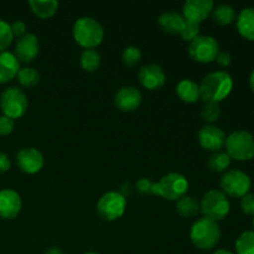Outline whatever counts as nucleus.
Listing matches in <instances>:
<instances>
[{
  "instance_id": "nucleus-1",
  "label": "nucleus",
  "mask_w": 254,
  "mask_h": 254,
  "mask_svg": "<svg viewBox=\"0 0 254 254\" xmlns=\"http://www.w3.org/2000/svg\"><path fill=\"white\" fill-rule=\"evenodd\" d=\"M200 87V98L203 102L220 103L232 92L233 79L227 72L216 71L203 77Z\"/></svg>"
},
{
  "instance_id": "nucleus-2",
  "label": "nucleus",
  "mask_w": 254,
  "mask_h": 254,
  "mask_svg": "<svg viewBox=\"0 0 254 254\" xmlns=\"http://www.w3.org/2000/svg\"><path fill=\"white\" fill-rule=\"evenodd\" d=\"M73 39L84 50L96 49L104 39V30L102 25L93 17H79L72 29Z\"/></svg>"
},
{
  "instance_id": "nucleus-3",
  "label": "nucleus",
  "mask_w": 254,
  "mask_h": 254,
  "mask_svg": "<svg viewBox=\"0 0 254 254\" xmlns=\"http://www.w3.org/2000/svg\"><path fill=\"white\" fill-rule=\"evenodd\" d=\"M221 238L220 226L208 218H200L191 226L190 240L195 247L202 251H210L217 246Z\"/></svg>"
},
{
  "instance_id": "nucleus-4",
  "label": "nucleus",
  "mask_w": 254,
  "mask_h": 254,
  "mask_svg": "<svg viewBox=\"0 0 254 254\" xmlns=\"http://www.w3.org/2000/svg\"><path fill=\"white\" fill-rule=\"evenodd\" d=\"M189 190V181L179 173H170L163 176L158 183H154L153 195L169 201H178L186 195Z\"/></svg>"
},
{
  "instance_id": "nucleus-5",
  "label": "nucleus",
  "mask_w": 254,
  "mask_h": 254,
  "mask_svg": "<svg viewBox=\"0 0 254 254\" xmlns=\"http://www.w3.org/2000/svg\"><path fill=\"white\" fill-rule=\"evenodd\" d=\"M226 153L231 159L247 161L254 158V136L247 130H236L226 138Z\"/></svg>"
},
{
  "instance_id": "nucleus-6",
  "label": "nucleus",
  "mask_w": 254,
  "mask_h": 254,
  "mask_svg": "<svg viewBox=\"0 0 254 254\" xmlns=\"http://www.w3.org/2000/svg\"><path fill=\"white\" fill-rule=\"evenodd\" d=\"M200 212L205 218L218 222L230 212V201L222 191L210 190L201 200Z\"/></svg>"
},
{
  "instance_id": "nucleus-7",
  "label": "nucleus",
  "mask_w": 254,
  "mask_h": 254,
  "mask_svg": "<svg viewBox=\"0 0 254 254\" xmlns=\"http://www.w3.org/2000/svg\"><path fill=\"white\" fill-rule=\"evenodd\" d=\"M29 102L24 92L17 87H9L0 96V108L4 116L11 119L21 118L27 111Z\"/></svg>"
},
{
  "instance_id": "nucleus-8",
  "label": "nucleus",
  "mask_w": 254,
  "mask_h": 254,
  "mask_svg": "<svg viewBox=\"0 0 254 254\" xmlns=\"http://www.w3.org/2000/svg\"><path fill=\"white\" fill-rule=\"evenodd\" d=\"M127 201L121 192L109 191L106 192L97 202V213L104 221H116L124 215Z\"/></svg>"
},
{
  "instance_id": "nucleus-9",
  "label": "nucleus",
  "mask_w": 254,
  "mask_h": 254,
  "mask_svg": "<svg viewBox=\"0 0 254 254\" xmlns=\"http://www.w3.org/2000/svg\"><path fill=\"white\" fill-rule=\"evenodd\" d=\"M220 52L217 40L208 35H200L189 45V55L191 59L200 64L213 62Z\"/></svg>"
},
{
  "instance_id": "nucleus-10",
  "label": "nucleus",
  "mask_w": 254,
  "mask_h": 254,
  "mask_svg": "<svg viewBox=\"0 0 254 254\" xmlns=\"http://www.w3.org/2000/svg\"><path fill=\"white\" fill-rule=\"evenodd\" d=\"M220 185L225 195L242 198L250 191L251 179L243 171L232 169V170H228L227 173L223 174Z\"/></svg>"
},
{
  "instance_id": "nucleus-11",
  "label": "nucleus",
  "mask_w": 254,
  "mask_h": 254,
  "mask_svg": "<svg viewBox=\"0 0 254 254\" xmlns=\"http://www.w3.org/2000/svg\"><path fill=\"white\" fill-rule=\"evenodd\" d=\"M212 0H188L183 5V16L186 21L201 24L212 12Z\"/></svg>"
},
{
  "instance_id": "nucleus-12",
  "label": "nucleus",
  "mask_w": 254,
  "mask_h": 254,
  "mask_svg": "<svg viewBox=\"0 0 254 254\" xmlns=\"http://www.w3.org/2000/svg\"><path fill=\"white\" fill-rule=\"evenodd\" d=\"M16 164L20 170L25 174L39 173L44 166V156L41 151L37 150L36 148H22L17 151L16 154Z\"/></svg>"
},
{
  "instance_id": "nucleus-13",
  "label": "nucleus",
  "mask_w": 254,
  "mask_h": 254,
  "mask_svg": "<svg viewBox=\"0 0 254 254\" xmlns=\"http://www.w3.org/2000/svg\"><path fill=\"white\" fill-rule=\"evenodd\" d=\"M39 50V39L36 37V35L26 32L24 36L19 37L15 42L14 55L19 62L30 64L37 57Z\"/></svg>"
},
{
  "instance_id": "nucleus-14",
  "label": "nucleus",
  "mask_w": 254,
  "mask_h": 254,
  "mask_svg": "<svg viewBox=\"0 0 254 254\" xmlns=\"http://www.w3.org/2000/svg\"><path fill=\"white\" fill-rule=\"evenodd\" d=\"M139 82L149 91L160 89L166 82V74L159 64H145L139 71Z\"/></svg>"
},
{
  "instance_id": "nucleus-15",
  "label": "nucleus",
  "mask_w": 254,
  "mask_h": 254,
  "mask_svg": "<svg viewBox=\"0 0 254 254\" xmlns=\"http://www.w3.org/2000/svg\"><path fill=\"white\" fill-rule=\"evenodd\" d=\"M198 141H200V145L203 149L217 153L225 145L226 135L222 129L210 124V126H205L200 129V131H198Z\"/></svg>"
},
{
  "instance_id": "nucleus-16",
  "label": "nucleus",
  "mask_w": 254,
  "mask_h": 254,
  "mask_svg": "<svg viewBox=\"0 0 254 254\" xmlns=\"http://www.w3.org/2000/svg\"><path fill=\"white\" fill-rule=\"evenodd\" d=\"M22 207L21 197L11 189L0 190V217L4 220H12L17 217Z\"/></svg>"
},
{
  "instance_id": "nucleus-17",
  "label": "nucleus",
  "mask_w": 254,
  "mask_h": 254,
  "mask_svg": "<svg viewBox=\"0 0 254 254\" xmlns=\"http://www.w3.org/2000/svg\"><path fill=\"white\" fill-rule=\"evenodd\" d=\"M143 97L135 87L127 86L119 89L114 97V103L122 112H134L140 107Z\"/></svg>"
},
{
  "instance_id": "nucleus-18",
  "label": "nucleus",
  "mask_w": 254,
  "mask_h": 254,
  "mask_svg": "<svg viewBox=\"0 0 254 254\" xmlns=\"http://www.w3.org/2000/svg\"><path fill=\"white\" fill-rule=\"evenodd\" d=\"M20 62L11 52H0V84L6 83L16 77Z\"/></svg>"
},
{
  "instance_id": "nucleus-19",
  "label": "nucleus",
  "mask_w": 254,
  "mask_h": 254,
  "mask_svg": "<svg viewBox=\"0 0 254 254\" xmlns=\"http://www.w3.org/2000/svg\"><path fill=\"white\" fill-rule=\"evenodd\" d=\"M186 20L184 19L183 14H179L176 11H166L159 16L158 22L164 32L170 35L180 34L185 25Z\"/></svg>"
},
{
  "instance_id": "nucleus-20",
  "label": "nucleus",
  "mask_w": 254,
  "mask_h": 254,
  "mask_svg": "<svg viewBox=\"0 0 254 254\" xmlns=\"http://www.w3.org/2000/svg\"><path fill=\"white\" fill-rule=\"evenodd\" d=\"M237 30L241 36L254 41V7H246L237 17Z\"/></svg>"
},
{
  "instance_id": "nucleus-21",
  "label": "nucleus",
  "mask_w": 254,
  "mask_h": 254,
  "mask_svg": "<svg viewBox=\"0 0 254 254\" xmlns=\"http://www.w3.org/2000/svg\"><path fill=\"white\" fill-rule=\"evenodd\" d=\"M176 94L185 103H196L200 99V87L191 79H183L176 86Z\"/></svg>"
},
{
  "instance_id": "nucleus-22",
  "label": "nucleus",
  "mask_w": 254,
  "mask_h": 254,
  "mask_svg": "<svg viewBox=\"0 0 254 254\" xmlns=\"http://www.w3.org/2000/svg\"><path fill=\"white\" fill-rule=\"evenodd\" d=\"M29 5L35 16L42 20L52 17L59 9V2L56 0H30Z\"/></svg>"
},
{
  "instance_id": "nucleus-23",
  "label": "nucleus",
  "mask_w": 254,
  "mask_h": 254,
  "mask_svg": "<svg viewBox=\"0 0 254 254\" xmlns=\"http://www.w3.org/2000/svg\"><path fill=\"white\" fill-rule=\"evenodd\" d=\"M176 212L184 218L195 217L200 213V202L192 196H184L176 201Z\"/></svg>"
},
{
  "instance_id": "nucleus-24",
  "label": "nucleus",
  "mask_w": 254,
  "mask_h": 254,
  "mask_svg": "<svg viewBox=\"0 0 254 254\" xmlns=\"http://www.w3.org/2000/svg\"><path fill=\"white\" fill-rule=\"evenodd\" d=\"M211 17H212L216 24L221 25V26H226V25H230L235 21L236 11L230 5L221 4L217 5V6H213Z\"/></svg>"
},
{
  "instance_id": "nucleus-25",
  "label": "nucleus",
  "mask_w": 254,
  "mask_h": 254,
  "mask_svg": "<svg viewBox=\"0 0 254 254\" xmlns=\"http://www.w3.org/2000/svg\"><path fill=\"white\" fill-rule=\"evenodd\" d=\"M81 67L86 72H94L101 66V55L96 49L84 50L79 57Z\"/></svg>"
},
{
  "instance_id": "nucleus-26",
  "label": "nucleus",
  "mask_w": 254,
  "mask_h": 254,
  "mask_svg": "<svg viewBox=\"0 0 254 254\" xmlns=\"http://www.w3.org/2000/svg\"><path fill=\"white\" fill-rule=\"evenodd\" d=\"M208 169L213 173H223L228 169V166L231 165V158L228 156L227 153H223V151H217V153H213L212 155L208 158L207 161Z\"/></svg>"
},
{
  "instance_id": "nucleus-27",
  "label": "nucleus",
  "mask_w": 254,
  "mask_h": 254,
  "mask_svg": "<svg viewBox=\"0 0 254 254\" xmlns=\"http://www.w3.org/2000/svg\"><path fill=\"white\" fill-rule=\"evenodd\" d=\"M17 82L21 84L25 88H31L35 87L40 81V74L32 67H24V68H20L19 72L16 74Z\"/></svg>"
},
{
  "instance_id": "nucleus-28",
  "label": "nucleus",
  "mask_w": 254,
  "mask_h": 254,
  "mask_svg": "<svg viewBox=\"0 0 254 254\" xmlns=\"http://www.w3.org/2000/svg\"><path fill=\"white\" fill-rule=\"evenodd\" d=\"M236 253L254 254V231H246L237 238Z\"/></svg>"
},
{
  "instance_id": "nucleus-29",
  "label": "nucleus",
  "mask_w": 254,
  "mask_h": 254,
  "mask_svg": "<svg viewBox=\"0 0 254 254\" xmlns=\"http://www.w3.org/2000/svg\"><path fill=\"white\" fill-rule=\"evenodd\" d=\"M221 116V108L218 103L213 102H206L203 107L201 108V117L207 123H215Z\"/></svg>"
},
{
  "instance_id": "nucleus-30",
  "label": "nucleus",
  "mask_w": 254,
  "mask_h": 254,
  "mask_svg": "<svg viewBox=\"0 0 254 254\" xmlns=\"http://www.w3.org/2000/svg\"><path fill=\"white\" fill-rule=\"evenodd\" d=\"M141 56L143 55H141L140 49L135 46H128L124 49L122 54V60L127 67H135L141 61Z\"/></svg>"
},
{
  "instance_id": "nucleus-31",
  "label": "nucleus",
  "mask_w": 254,
  "mask_h": 254,
  "mask_svg": "<svg viewBox=\"0 0 254 254\" xmlns=\"http://www.w3.org/2000/svg\"><path fill=\"white\" fill-rule=\"evenodd\" d=\"M12 39L14 36H12L10 24L5 20L0 19V52L6 51L7 47L11 45Z\"/></svg>"
},
{
  "instance_id": "nucleus-32",
  "label": "nucleus",
  "mask_w": 254,
  "mask_h": 254,
  "mask_svg": "<svg viewBox=\"0 0 254 254\" xmlns=\"http://www.w3.org/2000/svg\"><path fill=\"white\" fill-rule=\"evenodd\" d=\"M181 36V39L184 41L191 42L192 40H195L196 37L200 36V24H195V22L191 21H185L183 30L179 34Z\"/></svg>"
},
{
  "instance_id": "nucleus-33",
  "label": "nucleus",
  "mask_w": 254,
  "mask_h": 254,
  "mask_svg": "<svg viewBox=\"0 0 254 254\" xmlns=\"http://www.w3.org/2000/svg\"><path fill=\"white\" fill-rule=\"evenodd\" d=\"M241 208L248 216H254V193H247L241 198Z\"/></svg>"
},
{
  "instance_id": "nucleus-34",
  "label": "nucleus",
  "mask_w": 254,
  "mask_h": 254,
  "mask_svg": "<svg viewBox=\"0 0 254 254\" xmlns=\"http://www.w3.org/2000/svg\"><path fill=\"white\" fill-rule=\"evenodd\" d=\"M14 119L4 116V114L0 117V135H9V134H11L12 130H14Z\"/></svg>"
},
{
  "instance_id": "nucleus-35",
  "label": "nucleus",
  "mask_w": 254,
  "mask_h": 254,
  "mask_svg": "<svg viewBox=\"0 0 254 254\" xmlns=\"http://www.w3.org/2000/svg\"><path fill=\"white\" fill-rule=\"evenodd\" d=\"M153 186L154 183L148 178H141L136 181V190L141 195H151L153 193Z\"/></svg>"
},
{
  "instance_id": "nucleus-36",
  "label": "nucleus",
  "mask_w": 254,
  "mask_h": 254,
  "mask_svg": "<svg viewBox=\"0 0 254 254\" xmlns=\"http://www.w3.org/2000/svg\"><path fill=\"white\" fill-rule=\"evenodd\" d=\"M10 27H11L12 36H16L17 39L24 36V35L26 34V24H25L24 21H21V20H16V21H14L11 25H10Z\"/></svg>"
},
{
  "instance_id": "nucleus-37",
  "label": "nucleus",
  "mask_w": 254,
  "mask_h": 254,
  "mask_svg": "<svg viewBox=\"0 0 254 254\" xmlns=\"http://www.w3.org/2000/svg\"><path fill=\"white\" fill-rule=\"evenodd\" d=\"M215 61L217 62L220 66L227 67V66H230L231 62H232V57H231V55L228 54V52L220 51L218 52V55H217V57H216Z\"/></svg>"
},
{
  "instance_id": "nucleus-38",
  "label": "nucleus",
  "mask_w": 254,
  "mask_h": 254,
  "mask_svg": "<svg viewBox=\"0 0 254 254\" xmlns=\"http://www.w3.org/2000/svg\"><path fill=\"white\" fill-rule=\"evenodd\" d=\"M11 166V163H10V159L7 158V155L2 151H0V174L6 173L7 170Z\"/></svg>"
},
{
  "instance_id": "nucleus-39",
  "label": "nucleus",
  "mask_w": 254,
  "mask_h": 254,
  "mask_svg": "<svg viewBox=\"0 0 254 254\" xmlns=\"http://www.w3.org/2000/svg\"><path fill=\"white\" fill-rule=\"evenodd\" d=\"M45 254H64L59 247H51L45 252Z\"/></svg>"
},
{
  "instance_id": "nucleus-40",
  "label": "nucleus",
  "mask_w": 254,
  "mask_h": 254,
  "mask_svg": "<svg viewBox=\"0 0 254 254\" xmlns=\"http://www.w3.org/2000/svg\"><path fill=\"white\" fill-rule=\"evenodd\" d=\"M250 84H251V87H252V89L254 91V69L252 71V73H251V77H250Z\"/></svg>"
},
{
  "instance_id": "nucleus-41",
  "label": "nucleus",
  "mask_w": 254,
  "mask_h": 254,
  "mask_svg": "<svg viewBox=\"0 0 254 254\" xmlns=\"http://www.w3.org/2000/svg\"><path fill=\"white\" fill-rule=\"evenodd\" d=\"M213 254H233V253L230 252V251H227V250H218V251H216Z\"/></svg>"
},
{
  "instance_id": "nucleus-42",
  "label": "nucleus",
  "mask_w": 254,
  "mask_h": 254,
  "mask_svg": "<svg viewBox=\"0 0 254 254\" xmlns=\"http://www.w3.org/2000/svg\"><path fill=\"white\" fill-rule=\"evenodd\" d=\"M84 254H99V253H97V252H87V253H84Z\"/></svg>"
},
{
  "instance_id": "nucleus-43",
  "label": "nucleus",
  "mask_w": 254,
  "mask_h": 254,
  "mask_svg": "<svg viewBox=\"0 0 254 254\" xmlns=\"http://www.w3.org/2000/svg\"><path fill=\"white\" fill-rule=\"evenodd\" d=\"M253 228H254V218H253Z\"/></svg>"
}]
</instances>
